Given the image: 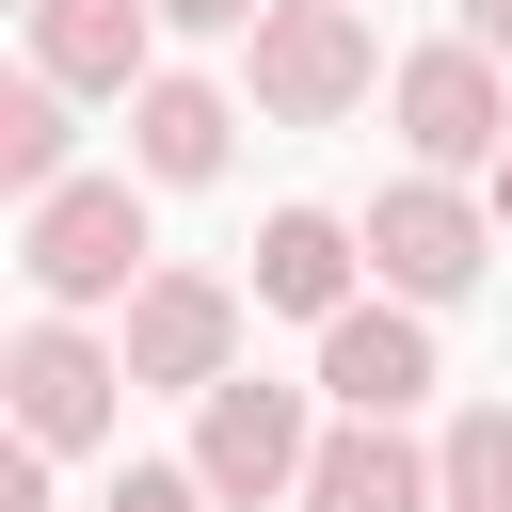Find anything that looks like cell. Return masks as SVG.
<instances>
[{
  "mask_svg": "<svg viewBox=\"0 0 512 512\" xmlns=\"http://www.w3.org/2000/svg\"><path fill=\"white\" fill-rule=\"evenodd\" d=\"M352 256H368V224H336V208H272V224H256V304L336 320V304H352Z\"/></svg>",
  "mask_w": 512,
  "mask_h": 512,
  "instance_id": "obj_12",
  "label": "cell"
},
{
  "mask_svg": "<svg viewBox=\"0 0 512 512\" xmlns=\"http://www.w3.org/2000/svg\"><path fill=\"white\" fill-rule=\"evenodd\" d=\"M320 400H336V416H416V400H432V320H416V288L320 320Z\"/></svg>",
  "mask_w": 512,
  "mask_h": 512,
  "instance_id": "obj_8",
  "label": "cell"
},
{
  "mask_svg": "<svg viewBox=\"0 0 512 512\" xmlns=\"http://www.w3.org/2000/svg\"><path fill=\"white\" fill-rule=\"evenodd\" d=\"M368 80H384V48H368V0H272V16L240 32V96H256L272 128H336Z\"/></svg>",
  "mask_w": 512,
  "mask_h": 512,
  "instance_id": "obj_2",
  "label": "cell"
},
{
  "mask_svg": "<svg viewBox=\"0 0 512 512\" xmlns=\"http://www.w3.org/2000/svg\"><path fill=\"white\" fill-rule=\"evenodd\" d=\"M304 512H448V496H432V448H400V416H336L304 464Z\"/></svg>",
  "mask_w": 512,
  "mask_h": 512,
  "instance_id": "obj_10",
  "label": "cell"
},
{
  "mask_svg": "<svg viewBox=\"0 0 512 512\" xmlns=\"http://www.w3.org/2000/svg\"><path fill=\"white\" fill-rule=\"evenodd\" d=\"M496 224H512V144H496Z\"/></svg>",
  "mask_w": 512,
  "mask_h": 512,
  "instance_id": "obj_19",
  "label": "cell"
},
{
  "mask_svg": "<svg viewBox=\"0 0 512 512\" xmlns=\"http://www.w3.org/2000/svg\"><path fill=\"white\" fill-rule=\"evenodd\" d=\"M144 256H160V240H144V192H128V176H48V192L16 208V272H32V304H80V320H96V304L144 288Z\"/></svg>",
  "mask_w": 512,
  "mask_h": 512,
  "instance_id": "obj_1",
  "label": "cell"
},
{
  "mask_svg": "<svg viewBox=\"0 0 512 512\" xmlns=\"http://www.w3.org/2000/svg\"><path fill=\"white\" fill-rule=\"evenodd\" d=\"M224 144H240V96H224V80H176V64H160V80L128 96V160H144L160 192L224 176Z\"/></svg>",
  "mask_w": 512,
  "mask_h": 512,
  "instance_id": "obj_11",
  "label": "cell"
},
{
  "mask_svg": "<svg viewBox=\"0 0 512 512\" xmlns=\"http://www.w3.org/2000/svg\"><path fill=\"white\" fill-rule=\"evenodd\" d=\"M384 112H400V144H416V160H448V176H496V144H512V80H496V48H480V32L400 48V64H384Z\"/></svg>",
  "mask_w": 512,
  "mask_h": 512,
  "instance_id": "obj_4",
  "label": "cell"
},
{
  "mask_svg": "<svg viewBox=\"0 0 512 512\" xmlns=\"http://www.w3.org/2000/svg\"><path fill=\"white\" fill-rule=\"evenodd\" d=\"M432 496L448 512H512V400H464L432 432Z\"/></svg>",
  "mask_w": 512,
  "mask_h": 512,
  "instance_id": "obj_14",
  "label": "cell"
},
{
  "mask_svg": "<svg viewBox=\"0 0 512 512\" xmlns=\"http://www.w3.org/2000/svg\"><path fill=\"white\" fill-rule=\"evenodd\" d=\"M16 432L32 448H96L112 416H128V336H80V304H32V336H16Z\"/></svg>",
  "mask_w": 512,
  "mask_h": 512,
  "instance_id": "obj_6",
  "label": "cell"
},
{
  "mask_svg": "<svg viewBox=\"0 0 512 512\" xmlns=\"http://www.w3.org/2000/svg\"><path fill=\"white\" fill-rule=\"evenodd\" d=\"M192 464H208V496H224V512H256V496H304V464H320V416H304V384H272V368H224V384L192 400Z\"/></svg>",
  "mask_w": 512,
  "mask_h": 512,
  "instance_id": "obj_3",
  "label": "cell"
},
{
  "mask_svg": "<svg viewBox=\"0 0 512 512\" xmlns=\"http://www.w3.org/2000/svg\"><path fill=\"white\" fill-rule=\"evenodd\" d=\"M224 368H240V288H224V272H144V288H128V384L208 400Z\"/></svg>",
  "mask_w": 512,
  "mask_h": 512,
  "instance_id": "obj_7",
  "label": "cell"
},
{
  "mask_svg": "<svg viewBox=\"0 0 512 512\" xmlns=\"http://www.w3.org/2000/svg\"><path fill=\"white\" fill-rule=\"evenodd\" d=\"M272 0H160V32H256Z\"/></svg>",
  "mask_w": 512,
  "mask_h": 512,
  "instance_id": "obj_17",
  "label": "cell"
},
{
  "mask_svg": "<svg viewBox=\"0 0 512 512\" xmlns=\"http://www.w3.org/2000/svg\"><path fill=\"white\" fill-rule=\"evenodd\" d=\"M64 96H80V80H48V64H16V80H0V192H16V208H32V192L64 176V144H80V128H64Z\"/></svg>",
  "mask_w": 512,
  "mask_h": 512,
  "instance_id": "obj_13",
  "label": "cell"
},
{
  "mask_svg": "<svg viewBox=\"0 0 512 512\" xmlns=\"http://www.w3.org/2000/svg\"><path fill=\"white\" fill-rule=\"evenodd\" d=\"M368 256H384V288L464 304V288H480V256H496V208H480L448 160H416V176H384V192H368Z\"/></svg>",
  "mask_w": 512,
  "mask_h": 512,
  "instance_id": "obj_5",
  "label": "cell"
},
{
  "mask_svg": "<svg viewBox=\"0 0 512 512\" xmlns=\"http://www.w3.org/2000/svg\"><path fill=\"white\" fill-rule=\"evenodd\" d=\"M96 512H224V496H208V464H128Z\"/></svg>",
  "mask_w": 512,
  "mask_h": 512,
  "instance_id": "obj_15",
  "label": "cell"
},
{
  "mask_svg": "<svg viewBox=\"0 0 512 512\" xmlns=\"http://www.w3.org/2000/svg\"><path fill=\"white\" fill-rule=\"evenodd\" d=\"M32 16V64L80 80V96H144L160 80V0H16Z\"/></svg>",
  "mask_w": 512,
  "mask_h": 512,
  "instance_id": "obj_9",
  "label": "cell"
},
{
  "mask_svg": "<svg viewBox=\"0 0 512 512\" xmlns=\"http://www.w3.org/2000/svg\"><path fill=\"white\" fill-rule=\"evenodd\" d=\"M464 32H480V48H496V64H512V0H464Z\"/></svg>",
  "mask_w": 512,
  "mask_h": 512,
  "instance_id": "obj_18",
  "label": "cell"
},
{
  "mask_svg": "<svg viewBox=\"0 0 512 512\" xmlns=\"http://www.w3.org/2000/svg\"><path fill=\"white\" fill-rule=\"evenodd\" d=\"M48 464H64V448H32V432H16V448H0V512H48Z\"/></svg>",
  "mask_w": 512,
  "mask_h": 512,
  "instance_id": "obj_16",
  "label": "cell"
}]
</instances>
